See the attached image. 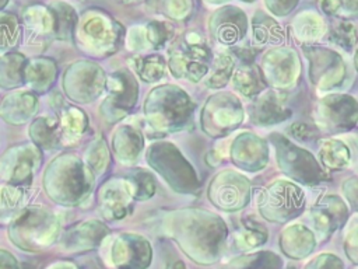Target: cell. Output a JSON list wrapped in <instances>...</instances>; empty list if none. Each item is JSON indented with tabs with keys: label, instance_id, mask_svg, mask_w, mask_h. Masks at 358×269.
<instances>
[{
	"label": "cell",
	"instance_id": "obj_12",
	"mask_svg": "<svg viewBox=\"0 0 358 269\" xmlns=\"http://www.w3.org/2000/svg\"><path fill=\"white\" fill-rule=\"evenodd\" d=\"M7 3V0H0V7H3Z\"/></svg>",
	"mask_w": 358,
	"mask_h": 269
},
{
	"label": "cell",
	"instance_id": "obj_13",
	"mask_svg": "<svg viewBox=\"0 0 358 269\" xmlns=\"http://www.w3.org/2000/svg\"><path fill=\"white\" fill-rule=\"evenodd\" d=\"M120 1H126V3H130V1H138V0H120Z\"/></svg>",
	"mask_w": 358,
	"mask_h": 269
},
{
	"label": "cell",
	"instance_id": "obj_11",
	"mask_svg": "<svg viewBox=\"0 0 358 269\" xmlns=\"http://www.w3.org/2000/svg\"><path fill=\"white\" fill-rule=\"evenodd\" d=\"M168 269H186L185 266H183V263L182 262H175L173 265H171Z\"/></svg>",
	"mask_w": 358,
	"mask_h": 269
},
{
	"label": "cell",
	"instance_id": "obj_7",
	"mask_svg": "<svg viewBox=\"0 0 358 269\" xmlns=\"http://www.w3.org/2000/svg\"><path fill=\"white\" fill-rule=\"evenodd\" d=\"M18 36V21L13 14H0V50L14 46Z\"/></svg>",
	"mask_w": 358,
	"mask_h": 269
},
{
	"label": "cell",
	"instance_id": "obj_3",
	"mask_svg": "<svg viewBox=\"0 0 358 269\" xmlns=\"http://www.w3.org/2000/svg\"><path fill=\"white\" fill-rule=\"evenodd\" d=\"M112 262L119 269H145L151 262L150 244L137 234H120L112 245Z\"/></svg>",
	"mask_w": 358,
	"mask_h": 269
},
{
	"label": "cell",
	"instance_id": "obj_5",
	"mask_svg": "<svg viewBox=\"0 0 358 269\" xmlns=\"http://www.w3.org/2000/svg\"><path fill=\"white\" fill-rule=\"evenodd\" d=\"M55 17V34L59 39H69L76 25L74 10L64 3H53L50 7Z\"/></svg>",
	"mask_w": 358,
	"mask_h": 269
},
{
	"label": "cell",
	"instance_id": "obj_6",
	"mask_svg": "<svg viewBox=\"0 0 358 269\" xmlns=\"http://www.w3.org/2000/svg\"><path fill=\"white\" fill-rule=\"evenodd\" d=\"M134 63V69L145 81L158 80L164 74V60L158 56H147V57H133L130 60Z\"/></svg>",
	"mask_w": 358,
	"mask_h": 269
},
{
	"label": "cell",
	"instance_id": "obj_8",
	"mask_svg": "<svg viewBox=\"0 0 358 269\" xmlns=\"http://www.w3.org/2000/svg\"><path fill=\"white\" fill-rule=\"evenodd\" d=\"M171 31L172 29L169 25L159 21H152L147 27V36L151 45H154L155 48H159V46H164V43L168 41V38L171 36Z\"/></svg>",
	"mask_w": 358,
	"mask_h": 269
},
{
	"label": "cell",
	"instance_id": "obj_2",
	"mask_svg": "<svg viewBox=\"0 0 358 269\" xmlns=\"http://www.w3.org/2000/svg\"><path fill=\"white\" fill-rule=\"evenodd\" d=\"M208 49L189 36H183L173 43L171 70L176 76H187L190 80H199L207 70Z\"/></svg>",
	"mask_w": 358,
	"mask_h": 269
},
{
	"label": "cell",
	"instance_id": "obj_10",
	"mask_svg": "<svg viewBox=\"0 0 358 269\" xmlns=\"http://www.w3.org/2000/svg\"><path fill=\"white\" fill-rule=\"evenodd\" d=\"M48 269H77V266L70 262H56L52 266H49Z\"/></svg>",
	"mask_w": 358,
	"mask_h": 269
},
{
	"label": "cell",
	"instance_id": "obj_4",
	"mask_svg": "<svg viewBox=\"0 0 358 269\" xmlns=\"http://www.w3.org/2000/svg\"><path fill=\"white\" fill-rule=\"evenodd\" d=\"M106 234L108 227L99 221L92 220L70 228L63 240V244L69 251H88L96 248V245Z\"/></svg>",
	"mask_w": 358,
	"mask_h": 269
},
{
	"label": "cell",
	"instance_id": "obj_1",
	"mask_svg": "<svg viewBox=\"0 0 358 269\" xmlns=\"http://www.w3.org/2000/svg\"><path fill=\"white\" fill-rule=\"evenodd\" d=\"M59 226L53 214L29 209L14 220L10 227V240L21 249L39 251L55 242Z\"/></svg>",
	"mask_w": 358,
	"mask_h": 269
},
{
	"label": "cell",
	"instance_id": "obj_9",
	"mask_svg": "<svg viewBox=\"0 0 358 269\" xmlns=\"http://www.w3.org/2000/svg\"><path fill=\"white\" fill-rule=\"evenodd\" d=\"M0 269H18V263L6 251H0Z\"/></svg>",
	"mask_w": 358,
	"mask_h": 269
}]
</instances>
